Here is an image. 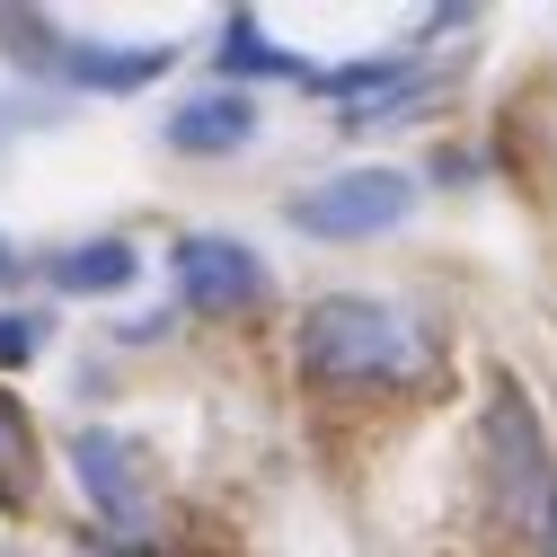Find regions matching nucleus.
I'll list each match as a JSON object with an SVG mask.
<instances>
[{
    "label": "nucleus",
    "instance_id": "obj_6",
    "mask_svg": "<svg viewBox=\"0 0 557 557\" xmlns=\"http://www.w3.org/2000/svg\"><path fill=\"white\" fill-rule=\"evenodd\" d=\"M257 124H265L257 98L203 89V98H186V107L169 115V143H177V151H239V143H257Z\"/></svg>",
    "mask_w": 557,
    "mask_h": 557
},
{
    "label": "nucleus",
    "instance_id": "obj_9",
    "mask_svg": "<svg viewBox=\"0 0 557 557\" xmlns=\"http://www.w3.org/2000/svg\"><path fill=\"white\" fill-rule=\"evenodd\" d=\"M45 284L53 293H124L133 284V248L124 239H81V248H62L45 265Z\"/></svg>",
    "mask_w": 557,
    "mask_h": 557
},
{
    "label": "nucleus",
    "instance_id": "obj_13",
    "mask_svg": "<svg viewBox=\"0 0 557 557\" xmlns=\"http://www.w3.org/2000/svg\"><path fill=\"white\" fill-rule=\"evenodd\" d=\"M531 540H540V557H557V478H548V496H540V531Z\"/></svg>",
    "mask_w": 557,
    "mask_h": 557
},
{
    "label": "nucleus",
    "instance_id": "obj_14",
    "mask_svg": "<svg viewBox=\"0 0 557 557\" xmlns=\"http://www.w3.org/2000/svg\"><path fill=\"white\" fill-rule=\"evenodd\" d=\"M10 274H18V248H10V239H0V284H10Z\"/></svg>",
    "mask_w": 557,
    "mask_h": 557
},
{
    "label": "nucleus",
    "instance_id": "obj_10",
    "mask_svg": "<svg viewBox=\"0 0 557 557\" xmlns=\"http://www.w3.org/2000/svg\"><path fill=\"white\" fill-rule=\"evenodd\" d=\"M45 336H53V319H45V310H0V363L45 355Z\"/></svg>",
    "mask_w": 557,
    "mask_h": 557
},
{
    "label": "nucleus",
    "instance_id": "obj_2",
    "mask_svg": "<svg viewBox=\"0 0 557 557\" xmlns=\"http://www.w3.org/2000/svg\"><path fill=\"white\" fill-rule=\"evenodd\" d=\"M284 213L310 239H372V231H398L416 213V177L407 169H336V177L301 186Z\"/></svg>",
    "mask_w": 557,
    "mask_h": 557
},
{
    "label": "nucleus",
    "instance_id": "obj_12",
    "mask_svg": "<svg viewBox=\"0 0 557 557\" xmlns=\"http://www.w3.org/2000/svg\"><path fill=\"white\" fill-rule=\"evenodd\" d=\"M18 469H27V425H18V407L0 398V486H18Z\"/></svg>",
    "mask_w": 557,
    "mask_h": 557
},
{
    "label": "nucleus",
    "instance_id": "obj_1",
    "mask_svg": "<svg viewBox=\"0 0 557 557\" xmlns=\"http://www.w3.org/2000/svg\"><path fill=\"white\" fill-rule=\"evenodd\" d=\"M293 355H301L310 389H407V381L434 372V336L416 327L398 301L327 293V301H310Z\"/></svg>",
    "mask_w": 557,
    "mask_h": 557
},
{
    "label": "nucleus",
    "instance_id": "obj_7",
    "mask_svg": "<svg viewBox=\"0 0 557 557\" xmlns=\"http://www.w3.org/2000/svg\"><path fill=\"white\" fill-rule=\"evenodd\" d=\"M425 89H434V81H425V72H398V62H355V72L327 81V98H345L355 124H389V115H407Z\"/></svg>",
    "mask_w": 557,
    "mask_h": 557
},
{
    "label": "nucleus",
    "instance_id": "obj_8",
    "mask_svg": "<svg viewBox=\"0 0 557 557\" xmlns=\"http://www.w3.org/2000/svg\"><path fill=\"white\" fill-rule=\"evenodd\" d=\"M62 72H72L81 89H143V81H160L169 72V53L160 45H62Z\"/></svg>",
    "mask_w": 557,
    "mask_h": 557
},
{
    "label": "nucleus",
    "instance_id": "obj_5",
    "mask_svg": "<svg viewBox=\"0 0 557 557\" xmlns=\"http://www.w3.org/2000/svg\"><path fill=\"white\" fill-rule=\"evenodd\" d=\"M72 478L89 486V505H98V522H115L124 540L143 531V469H133V443H115V434H81L72 443Z\"/></svg>",
    "mask_w": 557,
    "mask_h": 557
},
{
    "label": "nucleus",
    "instance_id": "obj_4",
    "mask_svg": "<svg viewBox=\"0 0 557 557\" xmlns=\"http://www.w3.org/2000/svg\"><path fill=\"white\" fill-rule=\"evenodd\" d=\"M486 451H496V513L505 522H540V496H548V443H540V416L522 389H496L486 407Z\"/></svg>",
    "mask_w": 557,
    "mask_h": 557
},
{
    "label": "nucleus",
    "instance_id": "obj_15",
    "mask_svg": "<svg viewBox=\"0 0 557 557\" xmlns=\"http://www.w3.org/2000/svg\"><path fill=\"white\" fill-rule=\"evenodd\" d=\"M0 133H10V124H0Z\"/></svg>",
    "mask_w": 557,
    "mask_h": 557
},
{
    "label": "nucleus",
    "instance_id": "obj_11",
    "mask_svg": "<svg viewBox=\"0 0 557 557\" xmlns=\"http://www.w3.org/2000/svg\"><path fill=\"white\" fill-rule=\"evenodd\" d=\"M222 62H231V72H293V62L274 53L265 36H257V18H231V45H222Z\"/></svg>",
    "mask_w": 557,
    "mask_h": 557
},
{
    "label": "nucleus",
    "instance_id": "obj_3",
    "mask_svg": "<svg viewBox=\"0 0 557 557\" xmlns=\"http://www.w3.org/2000/svg\"><path fill=\"white\" fill-rule=\"evenodd\" d=\"M169 274H177V293H186V310H203V319H231V310H257V301L274 293V274H265V257H257L248 239H231V231H186V239L169 248Z\"/></svg>",
    "mask_w": 557,
    "mask_h": 557
}]
</instances>
